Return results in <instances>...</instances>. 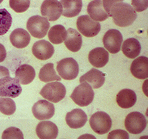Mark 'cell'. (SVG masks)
<instances>
[{"label":"cell","instance_id":"1","mask_svg":"<svg viewBox=\"0 0 148 139\" xmlns=\"http://www.w3.org/2000/svg\"><path fill=\"white\" fill-rule=\"evenodd\" d=\"M103 7L116 25L129 27L136 19L137 14L133 8L123 1H103Z\"/></svg>","mask_w":148,"mask_h":139},{"label":"cell","instance_id":"2","mask_svg":"<svg viewBox=\"0 0 148 139\" xmlns=\"http://www.w3.org/2000/svg\"><path fill=\"white\" fill-rule=\"evenodd\" d=\"M95 93L92 88L86 82L76 87L70 96L74 103L81 107L88 106L93 101Z\"/></svg>","mask_w":148,"mask_h":139},{"label":"cell","instance_id":"3","mask_svg":"<svg viewBox=\"0 0 148 139\" xmlns=\"http://www.w3.org/2000/svg\"><path fill=\"white\" fill-rule=\"evenodd\" d=\"M49 28L48 21L39 15L32 17L27 21V29L32 36L37 39L45 37Z\"/></svg>","mask_w":148,"mask_h":139},{"label":"cell","instance_id":"4","mask_svg":"<svg viewBox=\"0 0 148 139\" xmlns=\"http://www.w3.org/2000/svg\"><path fill=\"white\" fill-rule=\"evenodd\" d=\"M40 94L47 100L57 103L64 98L66 94V89L61 83H50L42 88Z\"/></svg>","mask_w":148,"mask_h":139},{"label":"cell","instance_id":"5","mask_svg":"<svg viewBox=\"0 0 148 139\" xmlns=\"http://www.w3.org/2000/svg\"><path fill=\"white\" fill-rule=\"evenodd\" d=\"M92 129L99 135H103L110 131L112 121L110 116L103 111L93 114L89 120Z\"/></svg>","mask_w":148,"mask_h":139},{"label":"cell","instance_id":"6","mask_svg":"<svg viewBox=\"0 0 148 139\" xmlns=\"http://www.w3.org/2000/svg\"><path fill=\"white\" fill-rule=\"evenodd\" d=\"M57 70L62 78L65 80H73L78 75L79 66L73 58H65L58 63Z\"/></svg>","mask_w":148,"mask_h":139},{"label":"cell","instance_id":"7","mask_svg":"<svg viewBox=\"0 0 148 139\" xmlns=\"http://www.w3.org/2000/svg\"><path fill=\"white\" fill-rule=\"evenodd\" d=\"M77 27L82 34L88 38L97 35L101 30V25L99 23L93 20L87 15L78 17Z\"/></svg>","mask_w":148,"mask_h":139},{"label":"cell","instance_id":"8","mask_svg":"<svg viewBox=\"0 0 148 139\" xmlns=\"http://www.w3.org/2000/svg\"><path fill=\"white\" fill-rule=\"evenodd\" d=\"M147 120L145 116L138 112H133L129 114L125 119V128L132 134H140L146 128Z\"/></svg>","mask_w":148,"mask_h":139},{"label":"cell","instance_id":"9","mask_svg":"<svg viewBox=\"0 0 148 139\" xmlns=\"http://www.w3.org/2000/svg\"><path fill=\"white\" fill-rule=\"evenodd\" d=\"M22 88L18 80L10 76L0 78V97L15 98L21 94Z\"/></svg>","mask_w":148,"mask_h":139},{"label":"cell","instance_id":"10","mask_svg":"<svg viewBox=\"0 0 148 139\" xmlns=\"http://www.w3.org/2000/svg\"><path fill=\"white\" fill-rule=\"evenodd\" d=\"M123 41L122 35L117 29L108 30L103 39L104 47L112 54H116L120 51Z\"/></svg>","mask_w":148,"mask_h":139},{"label":"cell","instance_id":"11","mask_svg":"<svg viewBox=\"0 0 148 139\" xmlns=\"http://www.w3.org/2000/svg\"><path fill=\"white\" fill-rule=\"evenodd\" d=\"M62 6L58 1H45L41 7V13L47 20L53 21L59 19L62 13Z\"/></svg>","mask_w":148,"mask_h":139},{"label":"cell","instance_id":"12","mask_svg":"<svg viewBox=\"0 0 148 139\" xmlns=\"http://www.w3.org/2000/svg\"><path fill=\"white\" fill-rule=\"evenodd\" d=\"M32 112L35 117L38 120H49L52 118L55 114V107L53 104L46 100H40L34 105Z\"/></svg>","mask_w":148,"mask_h":139},{"label":"cell","instance_id":"13","mask_svg":"<svg viewBox=\"0 0 148 139\" xmlns=\"http://www.w3.org/2000/svg\"><path fill=\"white\" fill-rule=\"evenodd\" d=\"M32 52L34 55L39 60H46L53 56L55 50L50 42L41 40L34 44Z\"/></svg>","mask_w":148,"mask_h":139},{"label":"cell","instance_id":"14","mask_svg":"<svg viewBox=\"0 0 148 139\" xmlns=\"http://www.w3.org/2000/svg\"><path fill=\"white\" fill-rule=\"evenodd\" d=\"M105 80V74L103 72L92 68L80 77L79 82L80 83H87L92 88L97 89L103 85Z\"/></svg>","mask_w":148,"mask_h":139},{"label":"cell","instance_id":"15","mask_svg":"<svg viewBox=\"0 0 148 139\" xmlns=\"http://www.w3.org/2000/svg\"><path fill=\"white\" fill-rule=\"evenodd\" d=\"M36 134L41 139H54L58 136V129L57 125L50 121H41L37 125Z\"/></svg>","mask_w":148,"mask_h":139},{"label":"cell","instance_id":"16","mask_svg":"<svg viewBox=\"0 0 148 139\" xmlns=\"http://www.w3.org/2000/svg\"><path fill=\"white\" fill-rule=\"evenodd\" d=\"M66 121L71 128L77 129L83 127L88 121V117L80 109H75L68 112L66 116Z\"/></svg>","mask_w":148,"mask_h":139},{"label":"cell","instance_id":"17","mask_svg":"<svg viewBox=\"0 0 148 139\" xmlns=\"http://www.w3.org/2000/svg\"><path fill=\"white\" fill-rule=\"evenodd\" d=\"M132 75L136 78L145 79L148 77V58L145 56H140L132 62L130 67Z\"/></svg>","mask_w":148,"mask_h":139},{"label":"cell","instance_id":"18","mask_svg":"<svg viewBox=\"0 0 148 139\" xmlns=\"http://www.w3.org/2000/svg\"><path fill=\"white\" fill-rule=\"evenodd\" d=\"M88 60L93 66L103 67L109 60V54L103 47H96L92 50L88 54Z\"/></svg>","mask_w":148,"mask_h":139},{"label":"cell","instance_id":"19","mask_svg":"<svg viewBox=\"0 0 148 139\" xmlns=\"http://www.w3.org/2000/svg\"><path fill=\"white\" fill-rule=\"evenodd\" d=\"M87 12L91 18L95 21H104L109 17L103 7V1H93L89 2Z\"/></svg>","mask_w":148,"mask_h":139},{"label":"cell","instance_id":"20","mask_svg":"<svg viewBox=\"0 0 148 139\" xmlns=\"http://www.w3.org/2000/svg\"><path fill=\"white\" fill-rule=\"evenodd\" d=\"M12 45L17 48H23L28 46L31 37L29 33L23 28H18L12 32L10 36Z\"/></svg>","mask_w":148,"mask_h":139},{"label":"cell","instance_id":"21","mask_svg":"<svg viewBox=\"0 0 148 139\" xmlns=\"http://www.w3.org/2000/svg\"><path fill=\"white\" fill-rule=\"evenodd\" d=\"M136 101V94L130 89H125L120 90L116 96L117 104L123 109L131 108L135 105Z\"/></svg>","mask_w":148,"mask_h":139},{"label":"cell","instance_id":"22","mask_svg":"<svg viewBox=\"0 0 148 139\" xmlns=\"http://www.w3.org/2000/svg\"><path fill=\"white\" fill-rule=\"evenodd\" d=\"M35 76L34 69L28 64L21 65L15 72L16 78L23 85H28L32 82Z\"/></svg>","mask_w":148,"mask_h":139},{"label":"cell","instance_id":"23","mask_svg":"<svg viewBox=\"0 0 148 139\" xmlns=\"http://www.w3.org/2000/svg\"><path fill=\"white\" fill-rule=\"evenodd\" d=\"M82 43L83 39L80 33L73 28H69L64 44L69 50L72 52H77L81 48Z\"/></svg>","mask_w":148,"mask_h":139},{"label":"cell","instance_id":"24","mask_svg":"<svg viewBox=\"0 0 148 139\" xmlns=\"http://www.w3.org/2000/svg\"><path fill=\"white\" fill-rule=\"evenodd\" d=\"M141 50L140 42L134 38H130L125 40L122 44V51L126 57L134 59L138 57Z\"/></svg>","mask_w":148,"mask_h":139},{"label":"cell","instance_id":"25","mask_svg":"<svg viewBox=\"0 0 148 139\" xmlns=\"http://www.w3.org/2000/svg\"><path fill=\"white\" fill-rule=\"evenodd\" d=\"M62 15L67 17H73L79 15L81 11L83 3L82 1H61Z\"/></svg>","mask_w":148,"mask_h":139},{"label":"cell","instance_id":"26","mask_svg":"<svg viewBox=\"0 0 148 139\" xmlns=\"http://www.w3.org/2000/svg\"><path fill=\"white\" fill-rule=\"evenodd\" d=\"M67 31L64 26L56 25L51 28L48 33L49 41L54 44H59L65 40Z\"/></svg>","mask_w":148,"mask_h":139},{"label":"cell","instance_id":"27","mask_svg":"<svg viewBox=\"0 0 148 139\" xmlns=\"http://www.w3.org/2000/svg\"><path fill=\"white\" fill-rule=\"evenodd\" d=\"M39 78L41 81L45 83L61 80V77L56 73L53 63H47L41 68L39 74Z\"/></svg>","mask_w":148,"mask_h":139},{"label":"cell","instance_id":"28","mask_svg":"<svg viewBox=\"0 0 148 139\" xmlns=\"http://www.w3.org/2000/svg\"><path fill=\"white\" fill-rule=\"evenodd\" d=\"M12 19L10 13L5 9H0V36L8 31L12 26Z\"/></svg>","mask_w":148,"mask_h":139},{"label":"cell","instance_id":"29","mask_svg":"<svg viewBox=\"0 0 148 139\" xmlns=\"http://www.w3.org/2000/svg\"><path fill=\"white\" fill-rule=\"evenodd\" d=\"M16 110L15 102L10 98H0V112L4 115L11 116Z\"/></svg>","mask_w":148,"mask_h":139},{"label":"cell","instance_id":"30","mask_svg":"<svg viewBox=\"0 0 148 139\" xmlns=\"http://www.w3.org/2000/svg\"><path fill=\"white\" fill-rule=\"evenodd\" d=\"M9 4L12 9L17 13H22L28 9L30 1H10Z\"/></svg>","mask_w":148,"mask_h":139},{"label":"cell","instance_id":"31","mask_svg":"<svg viewBox=\"0 0 148 139\" xmlns=\"http://www.w3.org/2000/svg\"><path fill=\"white\" fill-rule=\"evenodd\" d=\"M24 138L23 135L19 129L11 127L4 131L2 133V139H22Z\"/></svg>","mask_w":148,"mask_h":139},{"label":"cell","instance_id":"32","mask_svg":"<svg viewBox=\"0 0 148 139\" xmlns=\"http://www.w3.org/2000/svg\"><path fill=\"white\" fill-rule=\"evenodd\" d=\"M108 139H129L127 132L122 129H116L112 131L108 134Z\"/></svg>","mask_w":148,"mask_h":139},{"label":"cell","instance_id":"33","mask_svg":"<svg viewBox=\"0 0 148 139\" xmlns=\"http://www.w3.org/2000/svg\"><path fill=\"white\" fill-rule=\"evenodd\" d=\"M148 1H132V4L135 12H141L148 8Z\"/></svg>","mask_w":148,"mask_h":139},{"label":"cell","instance_id":"34","mask_svg":"<svg viewBox=\"0 0 148 139\" xmlns=\"http://www.w3.org/2000/svg\"><path fill=\"white\" fill-rule=\"evenodd\" d=\"M7 57V52L4 46L0 43V63L4 61Z\"/></svg>","mask_w":148,"mask_h":139},{"label":"cell","instance_id":"35","mask_svg":"<svg viewBox=\"0 0 148 139\" xmlns=\"http://www.w3.org/2000/svg\"><path fill=\"white\" fill-rule=\"evenodd\" d=\"M7 76H10L7 67L0 66V78Z\"/></svg>","mask_w":148,"mask_h":139}]
</instances>
